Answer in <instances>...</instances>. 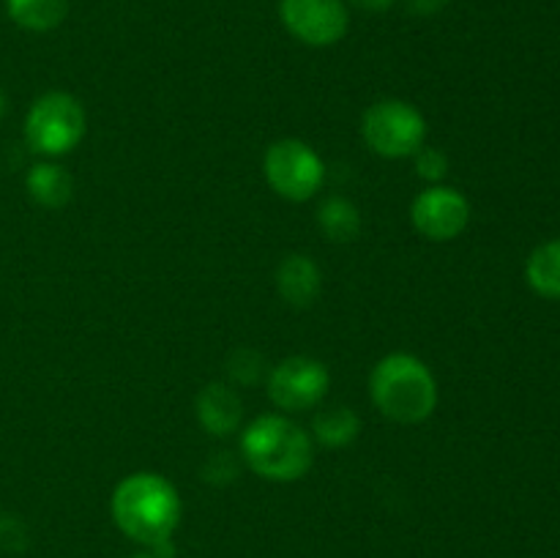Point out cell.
Returning a JSON list of instances; mask_svg holds the SVG:
<instances>
[{
    "instance_id": "obj_1",
    "label": "cell",
    "mask_w": 560,
    "mask_h": 558,
    "mask_svg": "<svg viewBox=\"0 0 560 558\" xmlns=\"http://www.w3.org/2000/svg\"><path fill=\"white\" fill-rule=\"evenodd\" d=\"M113 520L129 539L153 547L173 539L180 520V498L170 479L153 470H137L113 490Z\"/></svg>"
},
{
    "instance_id": "obj_2",
    "label": "cell",
    "mask_w": 560,
    "mask_h": 558,
    "mask_svg": "<svg viewBox=\"0 0 560 558\" xmlns=\"http://www.w3.org/2000/svg\"><path fill=\"white\" fill-rule=\"evenodd\" d=\"M372 403L399 425L427 421L438 408V381L430 367L413 353L383 356L370 375Z\"/></svg>"
},
{
    "instance_id": "obj_3",
    "label": "cell",
    "mask_w": 560,
    "mask_h": 558,
    "mask_svg": "<svg viewBox=\"0 0 560 558\" xmlns=\"http://www.w3.org/2000/svg\"><path fill=\"white\" fill-rule=\"evenodd\" d=\"M241 454L257 476L268 481H295L306 476L315 460L310 432L288 416H257L241 432Z\"/></svg>"
},
{
    "instance_id": "obj_4",
    "label": "cell",
    "mask_w": 560,
    "mask_h": 558,
    "mask_svg": "<svg viewBox=\"0 0 560 558\" xmlns=\"http://www.w3.org/2000/svg\"><path fill=\"white\" fill-rule=\"evenodd\" d=\"M85 109L71 93L49 91L33 102L25 118L27 146L44 156H63L85 137Z\"/></svg>"
},
{
    "instance_id": "obj_5",
    "label": "cell",
    "mask_w": 560,
    "mask_h": 558,
    "mask_svg": "<svg viewBox=\"0 0 560 558\" xmlns=\"http://www.w3.org/2000/svg\"><path fill=\"white\" fill-rule=\"evenodd\" d=\"M364 142L386 159L413 156L427 140V120L402 98H381L361 118Z\"/></svg>"
},
{
    "instance_id": "obj_6",
    "label": "cell",
    "mask_w": 560,
    "mask_h": 558,
    "mask_svg": "<svg viewBox=\"0 0 560 558\" xmlns=\"http://www.w3.org/2000/svg\"><path fill=\"white\" fill-rule=\"evenodd\" d=\"M262 170H266V181L279 197L293 202H304L320 191L323 178H326V167L323 159L310 142L295 140H277L268 146L266 159H262Z\"/></svg>"
},
{
    "instance_id": "obj_7",
    "label": "cell",
    "mask_w": 560,
    "mask_h": 558,
    "mask_svg": "<svg viewBox=\"0 0 560 558\" xmlns=\"http://www.w3.org/2000/svg\"><path fill=\"white\" fill-rule=\"evenodd\" d=\"M331 386L326 364L312 356H288L268 372V397L279 410L301 414L317 408Z\"/></svg>"
},
{
    "instance_id": "obj_8",
    "label": "cell",
    "mask_w": 560,
    "mask_h": 558,
    "mask_svg": "<svg viewBox=\"0 0 560 558\" xmlns=\"http://www.w3.org/2000/svg\"><path fill=\"white\" fill-rule=\"evenodd\" d=\"M279 16L290 36L310 47H331L350 27L345 0H279Z\"/></svg>"
},
{
    "instance_id": "obj_9",
    "label": "cell",
    "mask_w": 560,
    "mask_h": 558,
    "mask_svg": "<svg viewBox=\"0 0 560 558\" xmlns=\"http://www.w3.org/2000/svg\"><path fill=\"white\" fill-rule=\"evenodd\" d=\"M410 219L416 230L430 241H452L468 228L470 202L454 186H438L419 191L410 206Z\"/></svg>"
},
{
    "instance_id": "obj_10",
    "label": "cell",
    "mask_w": 560,
    "mask_h": 558,
    "mask_svg": "<svg viewBox=\"0 0 560 558\" xmlns=\"http://www.w3.org/2000/svg\"><path fill=\"white\" fill-rule=\"evenodd\" d=\"M323 277L320 268L312 257L306 255H288L277 268V290L290 306L304 310V306L315 304L320 295Z\"/></svg>"
},
{
    "instance_id": "obj_11",
    "label": "cell",
    "mask_w": 560,
    "mask_h": 558,
    "mask_svg": "<svg viewBox=\"0 0 560 558\" xmlns=\"http://www.w3.org/2000/svg\"><path fill=\"white\" fill-rule=\"evenodd\" d=\"M197 419L206 427L211 435L224 438L230 432L238 430L241 425V399L228 383H208L200 394H197Z\"/></svg>"
},
{
    "instance_id": "obj_12",
    "label": "cell",
    "mask_w": 560,
    "mask_h": 558,
    "mask_svg": "<svg viewBox=\"0 0 560 558\" xmlns=\"http://www.w3.org/2000/svg\"><path fill=\"white\" fill-rule=\"evenodd\" d=\"M25 186L33 202H38L44 208H63L71 200V191H74L71 175L60 164L52 162L33 164L25 178Z\"/></svg>"
},
{
    "instance_id": "obj_13",
    "label": "cell",
    "mask_w": 560,
    "mask_h": 558,
    "mask_svg": "<svg viewBox=\"0 0 560 558\" xmlns=\"http://www.w3.org/2000/svg\"><path fill=\"white\" fill-rule=\"evenodd\" d=\"M525 279L536 295L560 301V239L545 241L530 252L525 263Z\"/></svg>"
},
{
    "instance_id": "obj_14",
    "label": "cell",
    "mask_w": 560,
    "mask_h": 558,
    "mask_svg": "<svg viewBox=\"0 0 560 558\" xmlns=\"http://www.w3.org/2000/svg\"><path fill=\"white\" fill-rule=\"evenodd\" d=\"M11 22L33 33L55 31L69 14V0H5Z\"/></svg>"
},
{
    "instance_id": "obj_15",
    "label": "cell",
    "mask_w": 560,
    "mask_h": 558,
    "mask_svg": "<svg viewBox=\"0 0 560 558\" xmlns=\"http://www.w3.org/2000/svg\"><path fill=\"white\" fill-rule=\"evenodd\" d=\"M317 443L328 449H342L353 443L361 432V419L353 408L348 405H334V408L317 410L315 421H312Z\"/></svg>"
},
{
    "instance_id": "obj_16",
    "label": "cell",
    "mask_w": 560,
    "mask_h": 558,
    "mask_svg": "<svg viewBox=\"0 0 560 558\" xmlns=\"http://www.w3.org/2000/svg\"><path fill=\"white\" fill-rule=\"evenodd\" d=\"M317 224H320L323 233L328 235L337 244H345V241H355L361 233V213L348 197H328L323 200L320 211H317Z\"/></svg>"
},
{
    "instance_id": "obj_17",
    "label": "cell",
    "mask_w": 560,
    "mask_h": 558,
    "mask_svg": "<svg viewBox=\"0 0 560 558\" xmlns=\"http://www.w3.org/2000/svg\"><path fill=\"white\" fill-rule=\"evenodd\" d=\"M413 156H416V170H419V175L424 181H432V184H438V181L446 175L448 159H446V153L441 151V148L421 146L419 151L413 153Z\"/></svg>"
},
{
    "instance_id": "obj_18",
    "label": "cell",
    "mask_w": 560,
    "mask_h": 558,
    "mask_svg": "<svg viewBox=\"0 0 560 558\" xmlns=\"http://www.w3.org/2000/svg\"><path fill=\"white\" fill-rule=\"evenodd\" d=\"M443 3H446V0H408V5L410 9L416 11V14H438V11L443 9Z\"/></svg>"
},
{
    "instance_id": "obj_19",
    "label": "cell",
    "mask_w": 560,
    "mask_h": 558,
    "mask_svg": "<svg viewBox=\"0 0 560 558\" xmlns=\"http://www.w3.org/2000/svg\"><path fill=\"white\" fill-rule=\"evenodd\" d=\"M350 3L359 5V9H366V11H386L394 0H350Z\"/></svg>"
},
{
    "instance_id": "obj_20",
    "label": "cell",
    "mask_w": 560,
    "mask_h": 558,
    "mask_svg": "<svg viewBox=\"0 0 560 558\" xmlns=\"http://www.w3.org/2000/svg\"><path fill=\"white\" fill-rule=\"evenodd\" d=\"M5 104H9L5 102V93L0 91V120H3V115H5Z\"/></svg>"
},
{
    "instance_id": "obj_21",
    "label": "cell",
    "mask_w": 560,
    "mask_h": 558,
    "mask_svg": "<svg viewBox=\"0 0 560 558\" xmlns=\"http://www.w3.org/2000/svg\"><path fill=\"white\" fill-rule=\"evenodd\" d=\"M131 558H156V556H153V553H135Z\"/></svg>"
}]
</instances>
